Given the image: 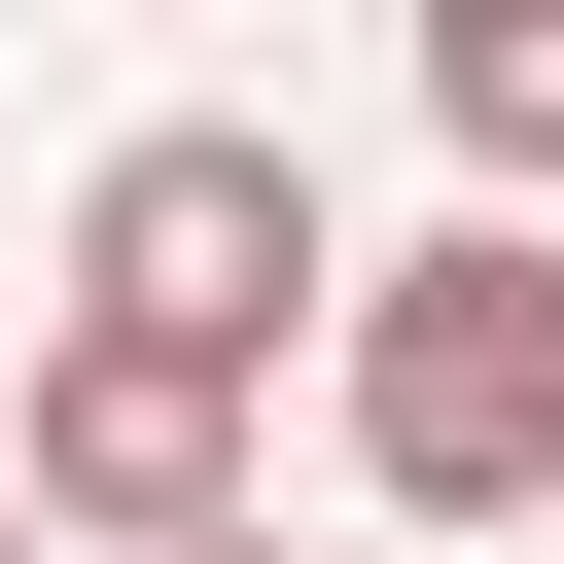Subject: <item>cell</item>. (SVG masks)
Listing matches in <instances>:
<instances>
[{"label": "cell", "instance_id": "obj_1", "mask_svg": "<svg viewBox=\"0 0 564 564\" xmlns=\"http://www.w3.org/2000/svg\"><path fill=\"white\" fill-rule=\"evenodd\" d=\"M352 494L388 529H564V247L529 212H458V247L352 282Z\"/></svg>", "mask_w": 564, "mask_h": 564}, {"label": "cell", "instance_id": "obj_2", "mask_svg": "<svg viewBox=\"0 0 564 564\" xmlns=\"http://www.w3.org/2000/svg\"><path fill=\"white\" fill-rule=\"evenodd\" d=\"M70 317H141V352L282 388V317H352V212H317V141H282V106H141V141L70 176Z\"/></svg>", "mask_w": 564, "mask_h": 564}, {"label": "cell", "instance_id": "obj_3", "mask_svg": "<svg viewBox=\"0 0 564 564\" xmlns=\"http://www.w3.org/2000/svg\"><path fill=\"white\" fill-rule=\"evenodd\" d=\"M0 458H35V529H106V564H247V388L141 352V317H70V352L0 388Z\"/></svg>", "mask_w": 564, "mask_h": 564}, {"label": "cell", "instance_id": "obj_4", "mask_svg": "<svg viewBox=\"0 0 564 564\" xmlns=\"http://www.w3.org/2000/svg\"><path fill=\"white\" fill-rule=\"evenodd\" d=\"M423 106H458V176L564 247V0H423Z\"/></svg>", "mask_w": 564, "mask_h": 564}, {"label": "cell", "instance_id": "obj_5", "mask_svg": "<svg viewBox=\"0 0 564 564\" xmlns=\"http://www.w3.org/2000/svg\"><path fill=\"white\" fill-rule=\"evenodd\" d=\"M0 564H35V458H0Z\"/></svg>", "mask_w": 564, "mask_h": 564}, {"label": "cell", "instance_id": "obj_6", "mask_svg": "<svg viewBox=\"0 0 564 564\" xmlns=\"http://www.w3.org/2000/svg\"><path fill=\"white\" fill-rule=\"evenodd\" d=\"M247 564H282V529H247Z\"/></svg>", "mask_w": 564, "mask_h": 564}]
</instances>
